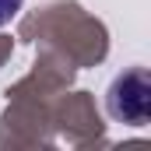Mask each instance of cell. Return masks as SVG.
Segmentation results:
<instances>
[{
    "label": "cell",
    "mask_w": 151,
    "mask_h": 151,
    "mask_svg": "<svg viewBox=\"0 0 151 151\" xmlns=\"http://www.w3.org/2000/svg\"><path fill=\"white\" fill-rule=\"evenodd\" d=\"M116 88L119 91H127V102L123 99H116V102H109L113 106V113L119 116V119H130V123H144V116H148V84H144V74L137 70V74L123 77V81H116Z\"/></svg>",
    "instance_id": "cell-1"
},
{
    "label": "cell",
    "mask_w": 151,
    "mask_h": 151,
    "mask_svg": "<svg viewBox=\"0 0 151 151\" xmlns=\"http://www.w3.org/2000/svg\"><path fill=\"white\" fill-rule=\"evenodd\" d=\"M21 4H25V0H0V28H4L7 21H14V14L21 11Z\"/></svg>",
    "instance_id": "cell-2"
}]
</instances>
